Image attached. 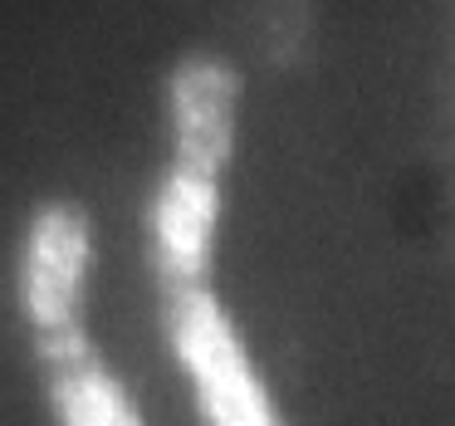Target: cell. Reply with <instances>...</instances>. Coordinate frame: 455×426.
<instances>
[{
    "label": "cell",
    "mask_w": 455,
    "mask_h": 426,
    "mask_svg": "<svg viewBox=\"0 0 455 426\" xmlns=\"http://www.w3.org/2000/svg\"><path fill=\"white\" fill-rule=\"evenodd\" d=\"M167 338L187 367L206 426H279L265 387H259L250 353L235 324L226 318L211 285H167L162 289Z\"/></svg>",
    "instance_id": "1"
},
{
    "label": "cell",
    "mask_w": 455,
    "mask_h": 426,
    "mask_svg": "<svg viewBox=\"0 0 455 426\" xmlns=\"http://www.w3.org/2000/svg\"><path fill=\"white\" fill-rule=\"evenodd\" d=\"M89 275V221L79 206H44L25 236L20 299L35 338L69 334L79 324V294Z\"/></svg>",
    "instance_id": "2"
},
{
    "label": "cell",
    "mask_w": 455,
    "mask_h": 426,
    "mask_svg": "<svg viewBox=\"0 0 455 426\" xmlns=\"http://www.w3.org/2000/svg\"><path fill=\"white\" fill-rule=\"evenodd\" d=\"M172 167L220 177L235 148L240 84L220 60H187L172 74Z\"/></svg>",
    "instance_id": "3"
},
{
    "label": "cell",
    "mask_w": 455,
    "mask_h": 426,
    "mask_svg": "<svg viewBox=\"0 0 455 426\" xmlns=\"http://www.w3.org/2000/svg\"><path fill=\"white\" fill-rule=\"evenodd\" d=\"M216 226H220V177L172 167L157 201H152V250H157L162 289L206 285Z\"/></svg>",
    "instance_id": "4"
},
{
    "label": "cell",
    "mask_w": 455,
    "mask_h": 426,
    "mask_svg": "<svg viewBox=\"0 0 455 426\" xmlns=\"http://www.w3.org/2000/svg\"><path fill=\"white\" fill-rule=\"evenodd\" d=\"M35 343H40V363L44 377H50V402L64 426H142L128 392L99 363L84 328L35 338Z\"/></svg>",
    "instance_id": "5"
}]
</instances>
